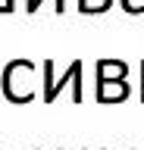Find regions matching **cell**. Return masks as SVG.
Segmentation results:
<instances>
[{
    "label": "cell",
    "instance_id": "8",
    "mask_svg": "<svg viewBox=\"0 0 144 150\" xmlns=\"http://www.w3.org/2000/svg\"><path fill=\"white\" fill-rule=\"evenodd\" d=\"M141 103H144V63H141Z\"/></svg>",
    "mask_w": 144,
    "mask_h": 150
},
{
    "label": "cell",
    "instance_id": "1",
    "mask_svg": "<svg viewBox=\"0 0 144 150\" xmlns=\"http://www.w3.org/2000/svg\"><path fill=\"white\" fill-rule=\"evenodd\" d=\"M35 63L31 59H16L3 69V97L13 103H28L35 100Z\"/></svg>",
    "mask_w": 144,
    "mask_h": 150
},
{
    "label": "cell",
    "instance_id": "5",
    "mask_svg": "<svg viewBox=\"0 0 144 150\" xmlns=\"http://www.w3.org/2000/svg\"><path fill=\"white\" fill-rule=\"evenodd\" d=\"M110 6H113V0H78L82 13H106Z\"/></svg>",
    "mask_w": 144,
    "mask_h": 150
},
{
    "label": "cell",
    "instance_id": "2",
    "mask_svg": "<svg viewBox=\"0 0 144 150\" xmlns=\"http://www.w3.org/2000/svg\"><path fill=\"white\" fill-rule=\"evenodd\" d=\"M63 84H72V103H82V59H75V63L66 69V78H60L57 84L44 88V103H53V100H57V94H60Z\"/></svg>",
    "mask_w": 144,
    "mask_h": 150
},
{
    "label": "cell",
    "instance_id": "3",
    "mask_svg": "<svg viewBox=\"0 0 144 150\" xmlns=\"http://www.w3.org/2000/svg\"><path fill=\"white\" fill-rule=\"evenodd\" d=\"M125 97H128L125 78H97V100L100 103H119Z\"/></svg>",
    "mask_w": 144,
    "mask_h": 150
},
{
    "label": "cell",
    "instance_id": "6",
    "mask_svg": "<svg viewBox=\"0 0 144 150\" xmlns=\"http://www.w3.org/2000/svg\"><path fill=\"white\" fill-rule=\"evenodd\" d=\"M44 0H28V13H38ZM57 13H66V0H57Z\"/></svg>",
    "mask_w": 144,
    "mask_h": 150
},
{
    "label": "cell",
    "instance_id": "4",
    "mask_svg": "<svg viewBox=\"0 0 144 150\" xmlns=\"http://www.w3.org/2000/svg\"><path fill=\"white\" fill-rule=\"evenodd\" d=\"M128 66L122 59H100L97 63V78H125Z\"/></svg>",
    "mask_w": 144,
    "mask_h": 150
},
{
    "label": "cell",
    "instance_id": "7",
    "mask_svg": "<svg viewBox=\"0 0 144 150\" xmlns=\"http://www.w3.org/2000/svg\"><path fill=\"white\" fill-rule=\"evenodd\" d=\"M125 13H144V0H122Z\"/></svg>",
    "mask_w": 144,
    "mask_h": 150
}]
</instances>
